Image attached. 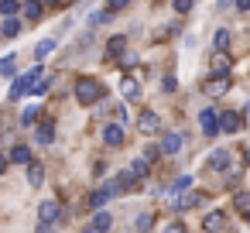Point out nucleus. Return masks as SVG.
<instances>
[{"instance_id": "16", "label": "nucleus", "mask_w": 250, "mask_h": 233, "mask_svg": "<svg viewBox=\"0 0 250 233\" xmlns=\"http://www.w3.org/2000/svg\"><path fill=\"white\" fill-rule=\"evenodd\" d=\"M89 226H93L96 233H106V230L113 226V216H110L106 209H96V212H93V223H89Z\"/></svg>"}, {"instance_id": "29", "label": "nucleus", "mask_w": 250, "mask_h": 233, "mask_svg": "<svg viewBox=\"0 0 250 233\" xmlns=\"http://www.w3.org/2000/svg\"><path fill=\"white\" fill-rule=\"evenodd\" d=\"M38 113H42L38 106H28V110L21 113V124H24V127H35V124H38Z\"/></svg>"}, {"instance_id": "17", "label": "nucleus", "mask_w": 250, "mask_h": 233, "mask_svg": "<svg viewBox=\"0 0 250 233\" xmlns=\"http://www.w3.org/2000/svg\"><path fill=\"white\" fill-rule=\"evenodd\" d=\"M21 11H24V18L35 24V21H42V11H45V4H42V0H24V4H21Z\"/></svg>"}, {"instance_id": "7", "label": "nucleus", "mask_w": 250, "mask_h": 233, "mask_svg": "<svg viewBox=\"0 0 250 233\" xmlns=\"http://www.w3.org/2000/svg\"><path fill=\"white\" fill-rule=\"evenodd\" d=\"M199 124H202V134H206V137H216V134H219V113L209 110V106L199 113Z\"/></svg>"}, {"instance_id": "5", "label": "nucleus", "mask_w": 250, "mask_h": 233, "mask_svg": "<svg viewBox=\"0 0 250 233\" xmlns=\"http://www.w3.org/2000/svg\"><path fill=\"white\" fill-rule=\"evenodd\" d=\"M209 72H212V76H229V72H233V59H229L226 52H212V59H209Z\"/></svg>"}, {"instance_id": "35", "label": "nucleus", "mask_w": 250, "mask_h": 233, "mask_svg": "<svg viewBox=\"0 0 250 233\" xmlns=\"http://www.w3.org/2000/svg\"><path fill=\"white\" fill-rule=\"evenodd\" d=\"M158 158H161V148H147V151H144V161H151V165H154Z\"/></svg>"}, {"instance_id": "20", "label": "nucleus", "mask_w": 250, "mask_h": 233, "mask_svg": "<svg viewBox=\"0 0 250 233\" xmlns=\"http://www.w3.org/2000/svg\"><path fill=\"white\" fill-rule=\"evenodd\" d=\"M28 168V185H42L45 182V168L38 165V161H31V165H24Z\"/></svg>"}, {"instance_id": "30", "label": "nucleus", "mask_w": 250, "mask_h": 233, "mask_svg": "<svg viewBox=\"0 0 250 233\" xmlns=\"http://www.w3.org/2000/svg\"><path fill=\"white\" fill-rule=\"evenodd\" d=\"M45 93H48V79L42 76V79H38V83L31 86V93H28V96H45Z\"/></svg>"}, {"instance_id": "41", "label": "nucleus", "mask_w": 250, "mask_h": 233, "mask_svg": "<svg viewBox=\"0 0 250 233\" xmlns=\"http://www.w3.org/2000/svg\"><path fill=\"white\" fill-rule=\"evenodd\" d=\"M42 4H48V7H59V4H62V0H42Z\"/></svg>"}, {"instance_id": "31", "label": "nucleus", "mask_w": 250, "mask_h": 233, "mask_svg": "<svg viewBox=\"0 0 250 233\" xmlns=\"http://www.w3.org/2000/svg\"><path fill=\"white\" fill-rule=\"evenodd\" d=\"M134 65H137V55L134 52H124L120 55V69H134Z\"/></svg>"}, {"instance_id": "1", "label": "nucleus", "mask_w": 250, "mask_h": 233, "mask_svg": "<svg viewBox=\"0 0 250 233\" xmlns=\"http://www.w3.org/2000/svg\"><path fill=\"white\" fill-rule=\"evenodd\" d=\"M76 100L83 103V106H93V103H100L103 96H106V89H103V83L100 79H93V76H83V79H76Z\"/></svg>"}, {"instance_id": "24", "label": "nucleus", "mask_w": 250, "mask_h": 233, "mask_svg": "<svg viewBox=\"0 0 250 233\" xmlns=\"http://www.w3.org/2000/svg\"><path fill=\"white\" fill-rule=\"evenodd\" d=\"M212 45H216V52H226V48H229V31L219 28V31L212 35Z\"/></svg>"}, {"instance_id": "36", "label": "nucleus", "mask_w": 250, "mask_h": 233, "mask_svg": "<svg viewBox=\"0 0 250 233\" xmlns=\"http://www.w3.org/2000/svg\"><path fill=\"white\" fill-rule=\"evenodd\" d=\"M236 206L247 212V209H250V195H243V192H240V195H236Z\"/></svg>"}, {"instance_id": "4", "label": "nucleus", "mask_w": 250, "mask_h": 233, "mask_svg": "<svg viewBox=\"0 0 250 233\" xmlns=\"http://www.w3.org/2000/svg\"><path fill=\"white\" fill-rule=\"evenodd\" d=\"M137 130H141L144 137H154V134L161 130V117H158L154 110H144V113L137 117Z\"/></svg>"}, {"instance_id": "40", "label": "nucleus", "mask_w": 250, "mask_h": 233, "mask_svg": "<svg viewBox=\"0 0 250 233\" xmlns=\"http://www.w3.org/2000/svg\"><path fill=\"white\" fill-rule=\"evenodd\" d=\"M243 124H250V103H247V110H243Z\"/></svg>"}, {"instance_id": "19", "label": "nucleus", "mask_w": 250, "mask_h": 233, "mask_svg": "<svg viewBox=\"0 0 250 233\" xmlns=\"http://www.w3.org/2000/svg\"><path fill=\"white\" fill-rule=\"evenodd\" d=\"M0 35H4V38H18V35H21V21H18V18H4Z\"/></svg>"}, {"instance_id": "10", "label": "nucleus", "mask_w": 250, "mask_h": 233, "mask_svg": "<svg viewBox=\"0 0 250 233\" xmlns=\"http://www.w3.org/2000/svg\"><path fill=\"white\" fill-rule=\"evenodd\" d=\"M35 137H38V144H52V141H55V120H52V117L38 120V130H35Z\"/></svg>"}, {"instance_id": "43", "label": "nucleus", "mask_w": 250, "mask_h": 233, "mask_svg": "<svg viewBox=\"0 0 250 233\" xmlns=\"http://www.w3.org/2000/svg\"><path fill=\"white\" fill-rule=\"evenodd\" d=\"M216 4H219V7H226V4H229V0H216Z\"/></svg>"}, {"instance_id": "14", "label": "nucleus", "mask_w": 250, "mask_h": 233, "mask_svg": "<svg viewBox=\"0 0 250 233\" xmlns=\"http://www.w3.org/2000/svg\"><path fill=\"white\" fill-rule=\"evenodd\" d=\"M158 148H161V154H178L182 151V134H165Z\"/></svg>"}, {"instance_id": "2", "label": "nucleus", "mask_w": 250, "mask_h": 233, "mask_svg": "<svg viewBox=\"0 0 250 233\" xmlns=\"http://www.w3.org/2000/svg\"><path fill=\"white\" fill-rule=\"evenodd\" d=\"M42 76H45V69H42V65H35L31 72H24L21 79H14V86H11V100H21V96H28V93H31V86H35Z\"/></svg>"}, {"instance_id": "3", "label": "nucleus", "mask_w": 250, "mask_h": 233, "mask_svg": "<svg viewBox=\"0 0 250 233\" xmlns=\"http://www.w3.org/2000/svg\"><path fill=\"white\" fill-rule=\"evenodd\" d=\"M202 93H206L209 100L226 96V93H229V76H212V79H206V83H202Z\"/></svg>"}, {"instance_id": "39", "label": "nucleus", "mask_w": 250, "mask_h": 233, "mask_svg": "<svg viewBox=\"0 0 250 233\" xmlns=\"http://www.w3.org/2000/svg\"><path fill=\"white\" fill-rule=\"evenodd\" d=\"M4 171H7V158H4V154H0V175H4Z\"/></svg>"}, {"instance_id": "22", "label": "nucleus", "mask_w": 250, "mask_h": 233, "mask_svg": "<svg viewBox=\"0 0 250 233\" xmlns=\"http://www.w3.org/2000/svg\"><path fill=\"white\" fill-rule=\"evenodd\" d=\"M127 7H130V0H106V7H103V14H106V18H113V14L127 11Z\"/></svg>"}, {"instance_id": "32", "label": "nucleus", "mask_w": 250, "mask_h": 233, "mask_svg": "<svg viewBox=\"0 0 250 233\" xmlns=\"http://www.w3.org/2000/svg\"><path fill=\"white\" fill-rule=\"evenodd\" d=\"M171 4H175V11H178V14H188L195 0H171Z\"/></svg>"}, {"instance_id": "13", "label": "nucleus", "mask_w": 250, "mask_h": 233, "mask_svg": "<svg viewBox=\"0 0 250 233\" xmlns=\"http://www.w3.org/2000/svg\"><path fill=\"white\" fill-rule=\"evenodd\" d=\"M103 141H106L110 148L124 144V127H120V124H106V127H103Z\"/></svg>"}, {"instance_id": "26", "label": "nucleus", "mask_w": 250, "mask_h": 233, "mask_svg": "<svg viewBox=\"0 0 250 233\" xmlns=\"http://www.w3.org/2000/svg\"><path fill=\"white\" fill-rule=\"evenodd\" d=\"M202 202H206V195H202V192H188L185 199H178V206H182V209H192V206H202Z\"/></svg>"}, {"instance_id": "21", "label": "nucleus", "mask_w": 250, "mask_h": 233, "mask_svg": "<svg viewBox=\"0 0 250 233\" xmlns=\"http://www.w3.org/2000/svg\"><path fill=\"white\" fill-rule=\"evenodd\" d=\"M223 223H226L223 212H209V216L202 219V230H206V233H216V230H223Z\"/></svg>"}, {"instance_id": "9", "label": "nucleus", "mask_w": 250, "mask_h": 233, "mask_svg": "<svg viewBox=\"0 0 250 233\" xmlns=\"http://www.w3.org/2000/svg\"><path fill=\"white\" fill-rule=\"evenodd\" d=\"M120 93H124L127 103H137V100H141V83L130 79V76H124V79H120Z\"/></svg>"}, {"instance_id": "38", "label": "nucleus", "mask_w": 250, "mask_h": 233, "mask_svg": "<svg viewBox=\"0 0 250 233\" xmlns=\"http://www.w3.org/2000/svg\"><path fill=\"white\" fill-rule=\"evenodd\" d=\"M236 11H240V14H247V11H250V0H236Z\"/></svg>"}, {"instance_id": "8", "label": "nucleus", "mask_w": 250, "mask_h": 233, "mask_svg": "<svg viewBox=\"0 0 250 233\" xmlns=\"http://www.w3.org/2000/svg\"><path fill=\"white\" fill-rule=\"evenodd\" d=\"M113 185H117V195H120V192H134V189H141V178L127 168V171H120V175L113 178Z\"/></svg>"}, {"instance_id": "37", "label": "nucleus", "mask_w": 250, "mask_h": 233, "mask_svg": "<svg viewBox=\"0 0 250 233\" xmlns=\"http://www.w3.org/2000/svg\"><path fill=\"white\" fill-rule=\"evenodd\" d=\"M165 233H185V226H182V223H168Z\"/></svg>"}, {"instance_id": "12", "label": "nucleus", "mask_w": 250, "mask_h": 233, "mask_svg": "<svg viewBox=\"0 0 250 233\" xmlns=\"http://www.w3.org/2000/svg\"><path fill=\"white\" fill-rule=\"evenodd\" d=\"M127 52V38L124 35H113L110 42H106V59H120Z\"/></svg>"}, {"instance_id": "34", "label": "nucleus", "mask_w": 250, "mask_h": 233, "mask_svg": "<svg viewBox=\"0 0 250 233\" xmlns=\"http://www.w3.org/2000/svg\"><path fill=\"white\" fill-rule=\"evenodd\" d=\"M175 86H178L175 76H165V79H161V89H165V93H175Z\"/></svg>"}, {"instance_id": "42", "label": "nucleus", "mask_w": 250, "mask_h": 233, "mask_svg": "<svg viewBox=\"0 0 250 233\" xmlns=\"http://www.w3.org/2000/svg\"><path fill=\"white\" fill-rule=\"evenodd\" d=\"M243 161H247V168H250V148H247V154H243Z\"/></svg>"}, {"instance_id": "44", "label": "nucleus", "mask_w": 250, "mask_h": 233, "mask_svg": "<svg viewBox=\"0 0 250 233\" xmlns=\"http://www.w3.org/2000/svg\"><path fill=\"white\" fill-rule=\"evenodd\" d=\"M83 233H96V230H93V226H86V230H83Z\"/></svg>"}, {"instance_id": "18", "label": "nucleus", "mask_w": 250, "mask_h": 233, "mask_svg": "<svg viewBox=\"0 0 250 233\" xmlns=\"http://www.w3.org/2000/svg\"><path fill=\"white\" fill-rule=\"evenodd\" d=\"M209 168H216V171H226V168H229V151H226V148L212 151V158H209Z\"/></svg>"}, {"instance_id": "6", "label": "nucleus", "mask_w": 250, "mask_h": 233, "mask_svg": "<svg viewBox=\"0 0 250 233\" xmlns=\"http://www.w3.org/2000/svg\"><path fill=\"white\" fill-rule=\"evenodd\" d=\"M243 127V113H236V110H223L219 113V130L223 134H236Z\"/></svg>"}, {"instance_id": "45", "label": "nucleus", "mask_w": 250, "mask_h": 233, "mask_svg": "<svg viewBox=\"0 0 250 233\" xmlns=\"http://www.w3.org/2000/svg\"><path fill=\"white\" fill-rule=\"evenodd\" d=\"M243 216H247V223H250V209H247V212H243Z\"/></svg>"}, {"instance_id": "25", "label": "nucleus", "mask_w": 250, "mask_h": 233, "mask_svg": "<svg viewBox=\"0 0 250 233\" xmlns=\"http://www.w3.org/2000/svg\"><path fill=\"white\" fill-rule=\"evenodd\" d=\"M130 171H134L137 178H144V175L151 171V161H144V154H141V158H134V161H130Z\"/></svg>"}, {"instance_id": "11", "label": "nucleus", "mask_w": 250, "mask_h": 233, "mask_svg": "<svg viewBox=\"0 0 250 233\" xmlns=\"http://www.w3.org/2000/svg\"><path fill=\"white\" fill-rule=\"evenodd\" d=\"M38 216H42V223H55V219L62 216V209H59L55 199H45V202L38 206Z\"/></svg>"}, {"instance_id": "15", "label": "nucleus", "mask_w": 250, "mask_h": 233, "mask_svg": "<svg viewBox=\"0 0 250 233\" xmlns=\"http://www.w3.org/2000/svg\"><path fill=\"white\" fill-rule=\"evenodd\" d=\"M7 161H14V165H31V161H35V151H31L28 144H18V148L11 151V158H7Z\"/></svg>"}, {"instance_id": "27", "label": "nucleus", "mask_w": 250, "mask_h": 233, "mask_svg": "<svg viewBox=\"0 0 250 233\" xmlns=\"http://www.w3.org/2000/svg\"><path fill=\"white\" fill-rule=\"evenodd\" d=\"M14 69H18V59H14V55L0 59V76H4V79H11V76H14Z\"/></svg>"}, {"instance_id": "28", "label": "nucleus", "mask_w": 250, "mask_h": 233, "mask_svg": "<svg viewBox=\"0 0 250 233\" xmlns=\"http://www.w3.org/2000/svg\"><path fill=\"white\" fill-rule=\"evenodd\" d=\"M52 52H55V42H52V38H45V42L35 45V55H38V59H48Z\"/></svg>"}, {"instance_id": "23", "label": "nucleus", "mask_w": 250, "mask_h": 233, "mask_svg": "<svg viewBox=\"0 0 250 233\" xmlns=\"http://www.w3.org/2000/svg\"><path fill=\"white\" fill-rule=\"evenodd\" d=\"M21 11V0H0V18H14Z\"/></svg>"}, {"instance_id": "33", "label": "nucleus", "mask_w": 250, "mask_h": 233, "mask_svg": "<svg viewBox=\"0 0 250 233\" xmlns=\"http://www.w3.org/2000/svg\"><path fill=\"white\" fill-rule=\"evenodd\" d=\"M188 185H192V175H182V178L171 185V192H182V189H188Z\"/></svg>"}]
</instances>
